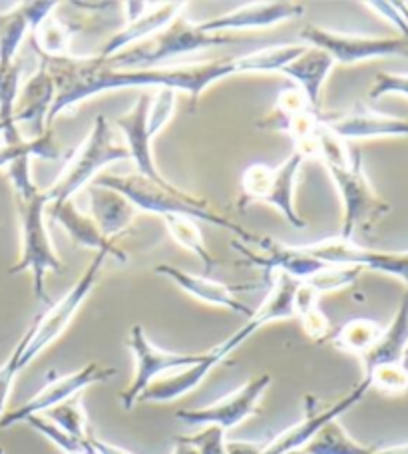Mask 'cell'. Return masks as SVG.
I'll return each instance as SVG.
<instances>
[{
  "instance_id": "6da1fadb",
  "label": "cell",
  "mask_w": 408,
  "mask_h": 454,
  "mask_svg": "<svg viewBox=\"0 0 408 454\" xmlns=\"http://www.w3.org/2000/svg\"><path fill=\"white\" fill-rule=\"evenodd\" d=\"M305 51V44L269 46L249 52L239 59L208 60L179 67H158L142 70L110 68L100 56H67V59H40L51 72L56 86V98L48 114L46 126L52 128L54 120L88 98L120 88H169L190 96V106L195 112L198 102L216 82L238 74H261V72H281L291 60Z\"/></svg>"
},
{
  "instance_id": "7a4b0ae2",
  "label": "cell",
  "mask_w": 408,
  "mask_h": 454,
  "mask_svg": "<svg viewBox=\"0 0 408 454\" xmlns=\"http://www.w3.org/2000/svg\"><path fill=\"white\" fill-rule=\"evenodd\" d=\"M315 156L325 164L341 196L342 220L339 238L353 239L357 230L371 231L390 212V206L374 192L366 177L361 152L350 150L347 142L339 140L321 124L317 132Z\"/></svg>"
},
{
  "instance_id": "3957f363",
  "label": "cell",
  "mask_w": 408,
  "mask_h": 454,
  "mask_svg": "<svg viewBox=\"0 0 408 454\" xmlns=\"http://www.w3.org/2000/svg\"><path fill=\"white\" fill-rule=\"evenodd\" d=\"M92 184L122 193V196L134 206V209H140V212L158 214L161 217L185 215V217H192L195 222H206L209 225L224 227V230L239 235L245 243L259 241V235L245 230L243 225H239L235 220H230L227 215L214 212L203 198H198L193 196V193L179 190L176 185H168V188H163V185L145 180V177L137 174H128V176L102 174L98 176Z\"/></svg>"
},
{
  "instance_id": "277c9868",
  "label": "cell",
  "mask_w": 408,
  "mask_h": 454,
  "mask_svg": "<svg viewBox=\"0 0 408 454\" xmlns=\"http://www.w3.org/2000/svg\"><path fill=\"white\" fill-rule=\"evenodd\" d=\"M16 206H19L20 217V257L8 273H32V286H35V295L40 301H48L46 295V275L48 273H62L64 263L56 255L51 235L46 227V192L40 190L38 185L24 192H16Z\"/></svg>"
},
{
  "instance_id": "5b68a950",
  "label": "cell",
  "mask_w": 408,
  "mask_h": 454,
  "mask_svg": "<svg viewBox=\"0 0 408 454\" xmlns=\"http://www.w3.org/2000/svg\"><path fill=\"white\" fill-rule=\"evenodd\" d=\"M124 160H129L128 148L116 140L106 116H96L86 140L72 153L56 182L44 190L48 204L72 200L82 188H88L96 180L100 169Z\"/></svg>"
},
{
  "instance_id": "8992f818",
  "label": "cell",
  "mask_w": 408,
  "mask_h": 454,
  "mask_svg": "<svg viewBox=\"0 0 408 454\" xmlns=\"http://www.w3.org/2000/svg\"><path fill=\"white\" fill-rule=\"evenodd\" d=\"M230 43H233V36L209 35V32H203L200 28V22H192L185 19V14H179L169 27L158 32L156 36L144 40L136 46H129L108 60H102L116 70L158 68V64L163 60Z\"/></svg>"
},
{
  "instance_id": "52a82bcc",
  "label": "cell",
  "mask_w": 408,
  "mask_h": 454,
  "mask_svg": "<svg viewBox=\"0 0 408 454\" xmlns=\"http://www.w3.org/2000/svg\"><path fill=\"white\" fill-rule=\"evenodd\" d=\"M303 161L305 158L299 152H293L283 164L275 168L261 164V161L245 168L238 207L245 212V209L255 204L271 206L289 225L295 227V230H303V227H307V222L295 209V185Z\"/></svg>"
},
{
  "instance_id": "ba28073f",
  "label": "cell",
  "mask_w": 408,
  "mask_h": 454,
  "mask_svg": "<svg viewBox=\"0 0 408 454\" xmlns=\"http://www.w3.org/2000/svg\"><path fill=\"white\" fill-rule=\"evenodd\" d=\"M106 259H108L106 254H94L92 262L86 267V271L82 273V278L72 286L68 294L64 295L60 301H56L46 313L36 315L35 321L30 323V339L20 356V371L24 367H28L44 348L51 347L54 340L62 337L64 331L70 327V323L76 317L82 303L86 301V297L92 294V289L96 287Z\"/></svg>"
},
{
  "instance_id": "9c48e42d",
  "label": "cell",
  "mask_w": 408,
  "mask_h": 454,
  "mask_svg": "<svg viewBox=\"0 0 408 454\" xmlns=\"http://www.w3.org/2000/svg\"><path fill=\"white\" fill-rule=\"evenodd\" d=\"M305 46L319 48L333 59L334 64H358L387 56H404L408 59V40L403 36H358L326 30L321 27H305L301 30Z\"/></svg>"
},
{
  "instance_id": "30bf717a",
  "label": "cell",
  "mask_w": 408,
  "mask_h": 454,
  "mask_svg": "<svg viewBox=\"0 0 408 454\" xmlns=\"http://www.w3.org/2000/svg\"><path fill=\"white\" fill-rule=\"evenodd\" d=\"M128 347L134 355V377L132 383L122 393V404L126 411H132L142 393L148 388L153 380L168 375V372H176L179 369L190 367L201 361L203 353L200 355H185V353H171L163 351V348L156 347L145 335L142 325H134L129 329L128 335Z\"/></svg>"
},
{
  "instance_id": "8fae6325",
  "label": "cell",
  "mask_w": 408,
  "mask_h": 454,
  "mask_svg": "<svg viewBox=\"0 0 408 454\" xmlns=\"http://www.w3.org/2000/svg\"><path fill=\"white\" fill-rule=\"evenodd\" d=\"M253 333H257V329L251 321H247L241 329L235 331L231 337H227L224 343H219L217 347L211 348V351L203 353L200 363L190 364V367L169 372V375H163L158 380H153V383L142 393L140 399H137V404L171 403L182 399L184 395L192 393L193 388H198L203 383V379H206L219 363H224L235 348H239Z\"/></svg>"
},
{
  "instance_id": "7c38bea8",
  "label": "cell",
  "mask_w": 408,
  "mask_h": 454,
  "mask_svg": "<svg viewBox=\"0 0 408 454\" xmlns=\"http://www.w3.org/2000/svg\"><path fill=\"white\" fill-rule=\"evenodd\" d=\"M114 375H116V369L114 367H104L100 363H88L82 369L68 372V375L51 377L48 383L32 399L20 404V407L4 412V417L0 419V428H11L14 425L24 423L32 415H44L46 411L75 399L84 388L98 383H106Z\"/></svg>"
},
{
  "instance_id": "4fadbf2b",
  "label": "cell",
  "mask_w": 408,
  "mask_h": 454,
  "mask_svg": "<svg viewBox=\"0 0 408 454\" xmlns=\"http://www.w3.org/2000/svg\"><path fill=\"white\" fill-rule=\"evenodd\" d=\"M271 375L263 372V375L253 377L247 383L241 385L238 391H233L224 396V399L208 404V407L176 411V419L193 427L214 425L224 428L227 433L230 428L239 427L245 419L255 415L261 396L265 395L269 385H271Z\"/></svg>"
},
{
  "instance_id": "5bb4252c",
  "label": "cell",
  "mask_w": 408,
  "mask_h": 454,
  "mask_svg": "<svg viewBox=\"0 0 408 454\" xmlns=\"http://www.w3.org/2000/svg\"><path fill=\"white\" fill-rule=\"evenodd\" d=\"M301 247L305 254L325 265H353L361 267V270L393 275V278L403 279L404 289H408V251L387 254V251L366 249L357 246L353 239H342L339 235L317 243H307Z\"/></svg>"
},
{
  "instance_id": "9a60e30c",
  "label": "cell",
  "mask_w": 408,
  "mask_h": 454,
  "mask_svg": "<svg viewBox=\"0 0 408 454\" xmlns=\"http://www.w3.org/2000/svg\"><path fill=\"white\" fill-rule=\"evenodd\" d=\"M371 391V387L366 380H361L353 391L347 393L342 399L333 403L331 407L319 409V403L313 395L305 396V415L303 419L289 427L287 431L277 434L271 442L261 444L259 454H287L293 450L303 449L305 444L313 439V436L319 433V428L325 427L329 420H334L345 415L347 411L355 407L358 401H363V396Z\"/></svg>"
},
{
  "instance_id": "2e32d148",
  "label": "cell",
  "mask_w": 408,
  "mask_h": 454,
  "mask_svg": "<svg viewBox=\"0 0 408 454\" xmlns=\"http://www.w3.org/2000/svg\"><path fill=\"white\" fill-rule=\"evenodd\" d=\"M124 8L126 22L116 35H114L108 44L102 48L100 59L108 60L112 56L120 54L129 46H136L156 36L166 27H169L179 14H184L185 3H126Z\"/></svg>"
},
{
  "instance_id": "e0dca14e",
  "label": "cell",
  "mask_w": 408,
  "mask_h": 454,
  "mask_svg": "<svg viewBox=\"0 0 408 454\" xmlns=\"http://www.w3.org/2000/svg\"><path fill=\"white\" fill-rule=\"evenodd\" d=\"M321 124L339 140H366V137H408V118L387 116L366 106L347 112H321Z\"/></svg>"
},
{
  "instance_id": "ac0fdd59",
  "label": "cell",
  "mask_w": 408,
  "mask_h": 454,
  "mask_svg": "<svg viewBox=\"0 0 408 454\" xmlns=\"http://www.w3.org/2000/svg\"><path fill=\"white\" fill-rule=\"evenodd\" d=\"M257 246L261 247V251H251L243 241L231 243V247L238 251V254H241L249 263L265 270L267 275L279 271L297 281H307L325 267V263L317 262L315 257L305 254L301 246H287V243L277 241L273 238H269V235L259 238Z\"/></svg>"
},
{
  "instance_id": "d6986e66",
  "label": "cell",
  "mask_w": 408,
  "mask_h": 454,
  "mask_svg": "<svg viewBox=\"0 0 408 454\" xmlns=\"http://www.w3.org/2000/svg\"><path fill=\"white\" fill-rule=\"evenodd\" d=\"M305 6L301 3H249L233 8L230 12L214 16L206 22H200V28L209 35H224V32L238 30H263L273 28L277 24L287 22L297 16H303Z\"/></svg>"
},
{
  "instance_id": "ffe728a7",
  "label": "cell",
  "mask_w": 408,
  "mask_h": 454,
  "mask_svg": "<svg viewBox=\"0 0 408 454\" xmlns=\"http://www.w3.org/2000/svg\"><path fill=\"white\" fill-rule=\"evenodd\" d=\"M150 104H152L150 94H142L140 98L136 100L132 110L116 118V126L120 128V132L124 134V140H126L124 145L129 152V160H134L137 176H142L145 180L168 188V185H174V184L168 182L166 177L161 176L152 152L153 140L148 134Z\"/></svg>"
},
{
  "instance_id": "44dd1931",
  "label": "cell",
  "mask_w": 408,
  "mask_h": 454,
  "mask_svg": "<svg viewBox=\"0 0 408 454\" xmlns=\"http://www.w3.org/2000/svg\"><path fill=\"white\" fill-rule=\"evenodd\" d=\"M56 98L54 78L48 68L40 62V68L28 78V82L20 88L19 98L14 106V124L16 128H28V136L40 137L48 132L46 120ZM27 136V140H28Z\"/></svg>"
},
{
  "instance_id": "7402d4cb",
  "label": "cell",
  "mask_w": 408,
  "mask_h": 454,
  "mask_svg": "<svg viewBox=\"0 0 408 454\" xmlns=\"http://www.w3.org/2000/svg\"><path fill=\"white\" fill-rule=\"evenodd\" d=\"M156 273L168 278L171 283L185 291L187 295H192L198 299V301H203L208 305H216V307H224V309H230L238 315H245V317H251L253 309L249 305H245L241 299L235 295V291H247L253 289V286H241V287H230L222 281H214L209 278H201V275H193L184 271L182 267L169 265V263H160L156 265Z\"/></svg>"
},
{
  "instance_id": "603a6c76",
  "label": "cell",
  "mask_w": 408,
  "mask_h": 454,
  "mask_svg": "<svg viewBox=\"0 0 408 454\" xmlns=\"http://www.w3.org/2000/svg\"><path fill=\"white\" fill-rule=\"evenodd\" d=\"M46 214L52 217L54 223H59L64 231L70 235V239L78 243L80 247L92 249L96 254H106L108 257L118 259L120 263L128 262V255L124 251L114 246V241L104 238L100 227L88 214L75 204V201H56V204H48Z\"/></svg>"
},
{
  "instance_id": "cb8c5ba5",
  "label": "cell",
  "mask_w": 408,
  "mask_h": 454,
  "mask_svg": "<svg viewBox=\"0 0 408 454\" xmlns=\"http://www.w3.org/2000/svg\"><path fill=\"white\" fill-rule=\"evenodd\" d=\"M56 6L59 3H20L14 11L0 14V70L12 67L22 40L52 14Z\"/></svg>"
},
{
  "instance_id": "d4e9b609",
  "label": "cell",
  "mask_w": 408,
  "mask_h": 454,
  "mask_svg": "<svg viewBox=\"0 0 408 454\" xmlns=\"http://www.w3.org/2000/svg\"><path fill=\"white\" fill-rule=\"evenodd\" d=\"M333 68L334 62L329 54L319 51V48L305 46V51L295 60H291L287 67H283L279 74L291 78L297 84L315 112H323V86Z\"/></svg>"
},
{
  "instance_id": "484cf974",
  "label": "cell",
  "mask_w": 408,
  "mask_h": 454,
  "mask_svg": "<svg viewBox=\"0 0 408 454\" xmlns=\"http://www.w3.org/2000/svg\"><path fill=\"white\" fill-rule=\"evenodd\" d=\"M86 192L90 200L88 215L100 227L104 238L112 241V238H116L118 233L128 230L134 220L136 209L122 193L110 188H102V185L96 184H90Z\"/></svg>"
},
{
  "instance_id": "4316f807",
  "label": "cell",
  "mask_w": 408,
  "mask_h": 454,
  "mask_svg": "<svg viewBox=\"0 0 408 454\" xmlns=\"http://www.w3.org/2000/svg\"><path fill=\"white\" fill-rule=\"evenodd\" d=\"M299 281L289 278L285 273H277L273 281V287L269 295L263 299L257 309H253V315L247 319L257 331L273 321H283L295 317V294H297Z\"/></svg>"
},
{
  "instance_id": "83f0119b",
  "label": "cell",
  "mask_w": 408,
  "mask_h": 454,
  "mask_svg": "<svg viewBox=\"0 0 408 454\" xmlns=\"http://www.w3.org/2000/svg\"><path fill=\"white\" fill-rule=\"evenodd\" d=\"M76 32V24L60 19V16H56V12L48 14L32 30L35 48L40 59H67V56H72V38H75Z\"/></svg>"
},
{
  "instance_id": "f1b7e54d",
  "label": "cell",
  "mask_w": 408,
  "mask_h": 454,
  "mask_svg": "<svg viewBox=\"0 0 408 454\" xmlns=\"http://www.w3.org/2000/svg\"><path fill=\"white\" fill-rule=\"evenodd\" d=\"M382 331H385V325L373 321V319H365V317H357L347 321L337 333L331 335L333 345L341 348L345 353H353L358 355L363 359L366 353L373 351V347L379 343L382 337Z\"/></svg>"
},
{
  "instance_id": "f546056e",
  "label": "cell",
  "mask_w": 408,
  "mask_h": 454,
  "mask_svg": "<svg viewBox=\"0 0 408 454\" xmlns=\"http://www.w3.org/2000/svg\"><path fill=\"white\" fill-rule=\"evenodd\" d=\"M301 454H371L373 449L365 447L353 436L347 433V428L339 423V419L329 420L325 427L319 428L311 441L303 449H299Z\"/></svg>"
},
{
  "instance_id": "4dcf8cb0",
  "label": "cell",
  "mask_w": 408,
  "mask_h": 454,
  "mask_svg": "<svg viewBox=\"0 0 408 454\" xmlns=\"http://www.w3.org/2000/svg\"><path fill=\"white\" fill-rule=\"evenodd\" d=\"M295 317H299L307 337H311L317 343L331 339V321L321 311L319 295L303 281H299L295 294Z\"/></svg>"
},
{
  "instance_id": "1f68e13d",
  "label": "cell",
  "mask_w": 408,
  "mask_h": 454,
  "mask_svg": "<svg viewBox=\"0 0 408 454\" xmlns=\"http://www.w3.org/2000/svg\"><path fill=\"white\" fill-rule=\"evenodd\" d=\"M163 223L168 227V233L171 239L177 241L184 249L192 251V254L206 265V271L209 273L216 267V257L211 255L206 241H203V231L200 223L185 215H166L161 217Z\"/></svg>"
},
{
  "instance_id": "d6a6232c",
  "label": "cell",
  "mask_w": 408,
  "mask_h": 454,
  "mask_svg": "<svg viewBox=\"0 0 408 454\" xmlns=\"http://www.w3.org/2000/svg\"><path fill=\"white\" fill-rule=\"evenodd\" d=\"M60 145L56 144L52 137V129H48L46 134L40 137H22L20 142H12L6 144L3 142L0 145V168H8L12 161L20 160V158H43L48 161H54L60 158Z\"/></svg>"
},
{
  "instance_id": "836d02e7",
  "label": "cell",
  "mask_w": 408,
  "mask_h": 454,
  "mask_svg": "<svg viewBox=\"0 0 408 454\" xmlns=\"http://www.w3.org/2000/svg\"><path fill=\"white\" fill-rule=\"evenodd\" d=\"M44 417L51 419L52 423L62 428V431H67L70 436H75V439L82 442H88L90 436H92V431H90L88 425L86 409L84 404H82L80 395L75 396V399L59 404V407L46 411Z\"/></svg>"
},
{
  "instance_id": "e575fe53",
  "label": "cell",
  "mask_w": 408,
  "mask_h": 454,
  "mask_svg": "<svg viewBox=\"0 0 408 454\" xmlns=\"http://www.w3.org/2000/svg\"><path fill=\"white\" fill-rule=\"evenodd\" d=\"M363 380L381 393L401 395L408 391V367L403 361L379 364V367L365 371Z\"/></svg>"
},
{
  "instance_id": "d590c367",
  "label": "cell",
  "mask_w": 408,
  "mask_h": 454,
  "mask_svg": "<svg viewBox=\"0 0 408 454\" xmlns=\"http://www.w3.org/2000/svg\"><path fill=\"white\" fill-rule=\"evenodd\" d=\"M363 270L353 265H325L321 271H317L313 278H309L307 283L317 295L331 294V291H339L342 287L353 286V283L361 278Z\"/></svg>"
},
{
  "instance_id": "8d00e7d4",
  "label": "cell",
  "mask_w": 408,
  "mask_h": 454,
  "mask_svg": "<svg viewBox=\"0 0 408 454\" xmlns=\"http://www.w3.org/2000/svg\"><path fill=\"white\" fill-rule=\"evenodd\" d=\"M30 428H35L36 433H40L44 439L51 441L56 449H60L64 454H82V452H90V444L82 442L75 436H70L67 431L52 423L51 419L44 415H32L27 420H24Z\"/></svg>"
},
{
  "instance_id": "74e56055",
  "label": "cell",
  "mask_w": 408,
  "mask_h": 454,
  "mask_svg": "<svg viewBox=\"0 0 408 454\" xmlns=\"http://www.w3.org/2000/svg\"><path fill=\"white\" fill-rule=\"evenodd\" d=\"M176 100H177L176 90H169V88H158L156 98L152 100L150 112H148V134L152 140L168 126V121L174 118Z\"/></svg>"
},
{
  "instance_id": "f35d334b",
  "label": "cell",
  "mask_w": 408,
  "mask_h": 454,
  "mask_svg": "<svg viewBox=\"0 0 408 454\" xmlns=\"http://www.w3.org/2000/svg\"><path fill=\"white\" fill-rule=\"evenodd\" d=\"M28 339H30V327L24 331V335L20 337L19 343H16L14 351L11 353V356H8L3 367H0V419H3L6 412L8 396H11L16 375L20 372V356L28 345Z\"/></svg>"
},
{
  "instance_id": "ab89813d",
  "label": "cell",
  "mask_w": 408,
  "mask_h": 454,
  "mask_svg": "<svg viewBox=\"0 0 408 454\" xmlns=\"http://www.w3.org/2000/svg\"><path fill=\"white\" fill-rule=\"evenodd\" d=\"M182 439L185 442H190L192 447L198 450V454H230L227 452L225 431L214 425L201 427L195 434L182 436Z\"/></svg>"
},
{
  "instance_id": "60d3db41",
  "label": "cell",
  "mask_w": 408,
  "mask_h": 454,
  "mask_svg": "<svg viewBox=\"0 0 408 454\" xmlns=\"http://www.w3.org/2000/svg\"><path fill=\"white\" fill-rule=\"evenodd\" d=\"M385 96H404L408 98V74H395V72H379L374 76L369 98L381 100Z\"/></svg>"
},
{
  "instance_id": "b9f144b4",
  "label": "cell",
  "mask_w": 408,
  "mask_h": 454,
  "mask_svg": "<svg viewBox=\"0 0 408 454\" xmlns=\"http://www.w3.org/2000/svg\"><path fill=\"white\" fill-rule=\"evenodd\" d=\"M374 12L401 30L403 38L408 40V4L406 3H365Z\"/></svg>"
},
{
  "instance_id": "7bdbcfd3",
  "label": "cell",
  "mask_w": 408,
  "mask_h": 454,
  "mask_svg": "<svg viewBox=\"0 0 408 454\" xmlns=\"http://www.w3.org/2000/svg\"><path fill=\"white\" fill-rule=\"evenodd\" d=\"M88 444H90V449H92L94 454H132V452L126 450V449L116 447V444H110V442H106V441L96 439L94 434L90 436Z\"/></svg>"
},
{
  "instance_id": "ee69618b",
  "label": "cell",
  "mask_w": 408,
  "mask_h": 454,
  "mask_svg": "<svg viewBox=\"0 0 408 454\" xmlns=\"http://www.w3.org/2000/svg\"><path fill=\"white\" fill-rule=\"evenodd\" d=\"M171 454H198V450H195L190 442H185L182 436H177L174 441V450H171Z\"/></svg>"
},
{
  "instance_id": "f6af8a7d",
  "label": "cell",
  "mask_w": 408,
  "mask_h": 454,
  "mask_svg": "<svg viewBox=\"0 0 408 454\" xmlns=\"http://www.w3.org/2000/svg\"><path fill=\"white\" fill-rule=\"evenodd\" d=\"M371 454H408V442L398 444V447H388V449H373Z\"/></svg>"
},
{
  "instance_id": "bcb514c9",
  "label": "cell",
  "mask_w": 408,
  "mask_h": 454,
  "mask_svg": "<svg viewBox=\"0 0 408 454\" xmlns=\"http://www.w3.org/2000/svg\"><path fill=\"white\" fill-rule=\"evenodd\" d=\"M403 363L408 367V340H406V347H404V353H403Z\"/></svg>"
},
{
  "instance_id": "7dc6e473",
  "label": "cell",
  "mask_w": 408,
  "mask_h": 454,
  "mask_svg": "<svg viewBox=\"0 0 408 454\" xmlns=\"http://www.w3.org/2000/svg\"><path fill=\"white\" fill-rule=\"evenodd\" d=\"M0 136H4V126L0 124Z\"/></svg>"
},
{
  "instance_id": "c3c4849f",
  "label": "cell",
  "mask_w": 408,
  "mask_h": 454,
  "mask_svg": "<svg viewBox=\"0 0 408 454\" xmlns=\"http://www.w3.org/2000/svg\"><path fill=\"white\" fill-rule=\"evenodd\" d=\"M92 454H94V452H92Z\"/></svg>"
}]
</instances>
